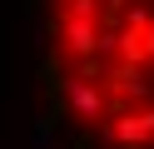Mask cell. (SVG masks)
Instances as JSON below:
<instances>
[{
	"instance_id": "cell-1",
	"label": "cell",
	"mask_w": 154,
	"mask_h": 149,
	"mask_svg": "<svg viewBox=\"0 0 154 149\" xmlns=\"http://www.w3.org/2000/svg\"><path fill=\"white\" fill-rule=\"evenodd\" d=\"M45 95L80 149H154V0H45Z\"/></svg>"
}]
</instances>
